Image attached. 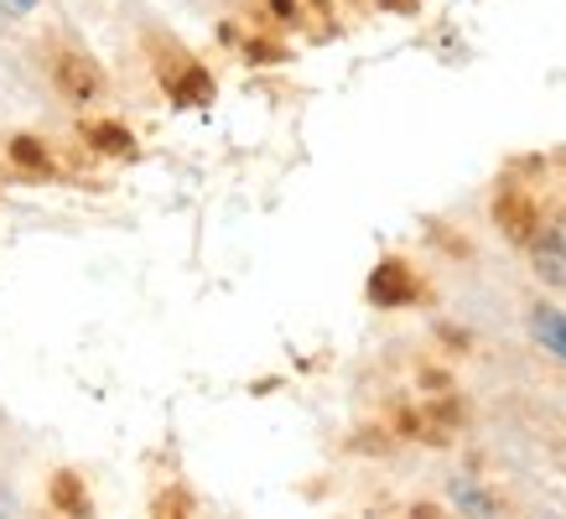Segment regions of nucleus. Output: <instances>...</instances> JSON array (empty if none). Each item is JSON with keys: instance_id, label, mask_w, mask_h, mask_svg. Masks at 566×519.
<instances>
[{"instance_id": "nucleus-7", "label": "nucleus", "mask_w": 566, "mask_h": 519, "mask_svg": "<svg viewBox=\"0 0 566 519\" xmlns=\"http://www.w3.org/2000/svg\"><path fill=\"white\" fill-rule=\"evenodd\" d=\"M531 332H535V343L546 348V353H556V359L566 363V311L535 307V311H531Z\"/></svg>"}, {"instance_id": "nucleus-11", "label": "nucleus", "mask_w": 566, "mask_h": 519, "mask_svg": "<svg viewBox=\"0 0 566 519\" xmlns=\"http://www.w3.org/2000/svg\"><path fill=\"white\" fill-rule=\"evenodd\" d=\"M156 519H188V494H182V488H167V494L156 499Z\"/></svg>"}, {"instance_id": "nucleus-2", "label": "nucleus", "mask_w": 566, "mask_h": 519, "mask_svg": "<svg viewBox=\"0 0 566 519\" xmlns=\"http://www.w3.org/2000/svg\"><path fill=\"white\" fill-rule=\"evenodd\" d=\"M48 499L57 504V509H63V515H69V519H94V499H88L84 478H78L73 467H63V473H52Z\"/></svg>"}, {"instance_id": "nucleus-4", "label": "nucleus", "mask_w": 566, "mask_h": 519, "mask_svg": "<svg viewBox=\"0 0 566 519\" xmlns=\"http://www.w3.org/2000/svg\"><path fill=\"white\" fill-rule=\"evenodd\" d=\"M494 219H499V229H504L515 244H531L535 240V208H531V198L504 192V198L494 203Z\"/></svg>"}, {"instance_id": "nucleus-1", "label": "nucleus", "mask_w": 566, "mask_h": 519, "mask_svg": "<svg viewBox=\"0 0 566 519\" xmlns=\"http://www.w3.org/2000/svg\"><path fill=\"white\" fill-rule=\"evenodd\" d=\"M369 296H375L379 307H406V301L421 296V286H416L406 260H385V265H375V276H369Z\"/></svg>"}, {"instance_id": "nucleus-9", "label": "nucleus", "mask_w": 566, "mask_h": 519, "mask_svg": "<svg viewBox=\"0 0 566 519\" xmlns=\"http://www.w3.org/2000/svg\"><path fill=\"white\" fill-rule=\"evenodd\" d=\"M11 156H17V167H27V172H48V167H52L48 151H42V140H32V136L11 140Z\"/></svg>"}, {"instance_id": "nucleus-5", "label": "nucleus", "mask_w": 566, "mask_h": 519, "mask_svg": "<svg viewBox=\"0 0 566 519\" xmlns=\"http://www.w3.org/2000/svg\"><path fill=\"white\" fill-rule=\"evenodd\" d=\"M167 78V94H172L177 104H188V109H203L208 99H213V78H208L198 63H182V73H161Z\"/></svg>"}, {"instance_id": "nucleus-10", "label": "nucleus", "mask_w": 566, "mask_h": 519, "mask_svg": "<svg viewBox=\"0 0 566 519\" xmlns=\"http://www.w3.org/2000/svg\"><path fill=\"white\" fill-rule=\"evenodd\" d=\"M452 494H458V504H463L468 515H479V519H494V504L483 499V494H479V488H473V484H458V488H452Z\"/></svg>"}, {"instance_id": "nucleus-13", "label": "nucleus", "mask_w": 566, "mask_h": 519, "mask_svg": "<svg viewBox=\"0 0 566 519\" xmlns=\"http://www.w3.org/2000/svg\"><path fill=\"white\" fill-rule=\"evenodd\" d=\"M271 6H275V17H292L296 11V0H271Z\"/></svg>"}, {"instance_id": "nucleus-6", "label": "nucleus", "mask_w": 566, "mask_h": 519, "mask_svg": "<svg viewBox=\"0 0 566 519\" xmlns=\"http://www.w3.org/2000/svg\"><path fill=\"white\" fill-rule=\"evenodd\" d=\"M531 265H535V276L546 280V286L566 292V240H556V234L531 240Z\"/></svg>"}, {"instance_id": "nucleus-8", "label": "nucleus", "mask_w": 566, "mask_h": 519, "mask_svg": "<svg viewBox=\"0 0 566 519\" xmlns=\"http://www.w3.org/2000/svg\"><path fill=\"white\" fill-rule=\"evenodd\" d=\"M84 136H88V146H94L99 156H136V140H130V130H125V125H115V120L88 125Z\"/></svg>"}, {"instance_id": "nucleus-12", "label": "nucleus", "mask_w": 566, "mask_h": 519, "mask_svg": "<svg viewBox=\"0 0 566 519\" xmlns=\"http://www.w3.org/2000/svg\"><path fill=\"white\" fill-rule=\"evenodd\" d=\"M0 6H6V11H17V17H21V11H32L36 0H0Z\"/></svg>"}, {"instance_id": "nucleus-3", "label": "nucleus", "mask_w": 566, "mask_h": 519, "mask_svg": "<svg viewBox=\"0 0 566 519\" xmlns=\"http://www.w3.org/2000/svg\"><path fill=\"white\" fill-rule=\"evenodd\" d=\"M57 84H63L69 99L84 104L99 94V68H94L88 57H78V52H63V57H57Z\"/></svg>"}]
</instances>
